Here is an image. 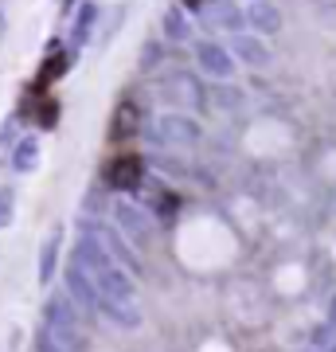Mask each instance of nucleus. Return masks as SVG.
Segmentation results:
<instances>
[{"label": "nucleus", "instance_id": "20e7f679", "mask_svg": "<svg viewBox=\"0 0 336 352\" xmlns=\"http://www.w3.org/2000/svg\"><path fill=\"white\" fill-rule=\"evenodd\" d=\"M63 71H67V55H51L47 63H43V71H39V78H36V90H47Z\"/></svg>", "mask_w": 336, "mask_h": 352}, {"label": "nucleus", "instance_id": "f257e3e1", "mask_svg": "<svg viewBox=\"0 0 336 352\" xmlns=\"http://www.w3.org/2000/svg\"><path fill=\"white\" fill-rule=\"evenodd\" d=\"M141 157H133V153H125V157H113L110 168H106V180H110L113 188H137L141 184Z\"/></svg>", "mask_w": 336, "mask_h": 352}, {"label": "nucleus", "instance_id": "7ed1b4c3", "mask_svg": "<svg viewBox=\"0 0 336 352\" xmlns=\"http://www.w3.org/2000/svg\"><path fill=\"white\" fill-rule=\"evenodd\" d=\"M137 106H133V102H122V106H117V113H113V138H133V133H137Z\"/></svg>", "mask_w": 336, "mask_h": 352}, {"label": "nucleus", "instance_id": "f03ea898", "mask_svg": "<svg viewBox=\"0 0 336 352\" xmlns=\"http://www.w3.org/2000/svg\"><path fill=\"white\" fill-rule=\"evenodd\" d=\"M24 113H27V118H36L39 126H51V122H55V113H59V102H55V98H47L43 90H36V94L27 98Z\"/></svg>", "mask_w": 336, "mask_h": 352}]
</instances>
